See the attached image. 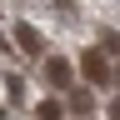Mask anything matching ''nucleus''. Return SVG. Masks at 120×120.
<instances>
[{
	"mask_svg": "<svg viewBox=\"0 0 120 120\" xmlns=\"http://www.w3.org/2000/svg\"><path fill=\"white\" fill-rule=\"evenodd\" d=\"M80 70H85V80H95V85L110 80V60H105L100 50H85V55H80Z\"/></svg>",
	"mask_w": 120,
	"mask_h": 120,
	"instance_id": "f257e3e1",
	"label": "nucleus"
},
{
	"mask_svg": "<svg viewBox=\"0 0 120 120\" xmlns=\"http://www.w3.org/2000/svg\"><path fill=\"white\" fill-rule=\"evenodd\" d=\"M15 40H20V50H25V55H40V50H45V40H40V30H35V25H15Z\"/></svg>",
	"mask_w": 120,
	"mask_h": 120,
	"instance_id": "f03ea898",
	"label": "nucleus"
},
{
	"mask_svg": "<svg viewBox=\"0 0 120 120\" xmlns=\"http://www.w3.org/2000/svg\"><path fill=\"white\" fill-rule=\"evenodd\" d=\"M45 80H50L55 90H70V65H65L60 55H50V65H45Z\"/></svg>",
	"mask_w": 120,
	"mask_h": 120,
	"instance_id": "7ed1b4c3",
	"label": "nucleus"
},
{
	"mask_svg": "<svg viewBox=\"0 0 120 120\" xmlns=\"http://www.w3.org/2000/svg\"><path fill=\"white\" fill-rule=\"evenodd\" d=\"M70 110H75V115H90V95H85V90H75V95H70Z\"/></svg>",
	"mask_w": 120,
	"mask_h": 120,
	"instance_id": "20e7f679",
	"label": "nucleus"
},
{
	"mask_svg": "<svg viewBox=\"0 0 120 120\" xmlns=\"http://www.w3.org/2000/svg\"><path fill=\"white\" fill-rule=\"evenodd\" d=\"M35 115H40V120H60V105H55V100H40Z\"/></svg>",
	"mask_w": 120,
	"mask_h": 120,
	"instance_id": "39448f33",
	"label": "nucleus"
},
{
	"mask_svg": "<svg viewBox=\"0 0 120 120\" xmlns=\"http://www.w3.org/2000/svg\"><path fill=\"white\" fill-rule=\"evenodd\" d=\"M110 120H120V100H110Z\"/></svg>",
	"mask_w": 120,
	"mask_h": 120,
	"instance_id": "423d86ee",
	"label": "nucleus"
},
{
	"mask_svg": "<svg viewBox=\"0 0 120 120\" xmlns=\"http://www.w3.org/2000/svg\"><path fill=\"white\" fill-rule=\"evenodd\" d=\"M115 80H120V70H115Z\"/></svg>",
	"mask_w": 120,
	"mask_h": 120,
	"instance_id": "0eeeda50",
	"label": "nucleus"
}]
</instances>
